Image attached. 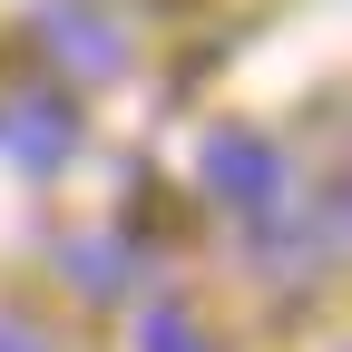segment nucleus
<instances>
[{
    "label": "nucleus",
    "instance_id": "f257e3e1",
    "mask_svg": "<svg viewBox=\"0 0 352 352\" xmlns=\"http://www.w3.org/2000/svg\"><path fill=\"white\" fill-rule=\"evenodd\" d=\"M196 176L226 206H274V186H284V157L254 138V127H215V138L196 147Z\"/></svg>",
    "mask_w": 352,
    "mask_h": 352
},
{
    "label": "nucleus",
    "instance_id": "f03ea898",
    "mask_svg": "<svg viewBox=\"0 0 352 352\" xmlns=\"http://www.w3.org/2000/svg\"><path fill=\"white\" fill-rule=\"evenodd\" d=\"M39 50H50L69 78H118V69H127V30L69 0V10H39Z\"/></svg>",
    "mask_w": 352,
    "mask_h": 352
},
{
    "label": "nucleus",
    "instance_id": "7ed1b4c3",
    "mask_svg": "<svg viewBox=\"0 0 352 352\" xmlns=\"http://www.w3.org/2000/svg\"><path fill=\"white\" fill-rule=\"evenodd\" d=\"M0 147H10L20 166H59L78 147V118L59 98H20V108H0Z\"/></svg>",
    "mask_w": 352,
    "mask_h": 352
},
{
    "label": "nucleus",
    "instance_id": "20e7f679",
    "mask_svg": "<svg viewBox=\"0 0 352 352\" xmlns=\"http://www.w3.org/2000/svg\"><path fill=\"white\" fill-rule=\"evenodd\" d=\"M69 274H78V294H118L138 264L118 254V235H78V245H69Z\"/></svg>",
    "mask_w": 352,
    "mask_h": 352
},
{
    "label": "nucleus",
    "instance_id": "39448f33",
    "mask_svg": "<svg viewBox=\"0 0 352 352\" xmlns=\"http://www.w3.org/2000/svg\"><path fill=\"white\" fill-rule=\"evenodd\" d=\"M138 352H206V333L176 314V303H157V314H147V333H138Z\"/></svg>",
    "mask_w": 352,
    "mask_h": 352
},
{
    "label": "nucleus",
    "instance_id": "423d86ee",
    "mask_svg": "<svg viewBox=\"0 0 352 352\" xmlns=\"http://www.w3.org/2000/svg\"><path fill=\"white\" fill-rule=\"evenodd\" d=\"M0 352H50V342H39L30 323H0Z\"/></svg>",
    "mask_w": 352,
    "mask_h": 352
}]
</instances>
